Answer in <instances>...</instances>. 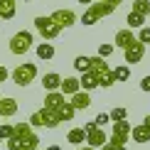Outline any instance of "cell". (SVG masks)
<instances>
[{
  "label": "cell",
  "instance_id": "cell-31",
  "mask_svg": "<svg viewBox=\"0 0 150 150\" xmlns=\"http://www.w3.org/2000/svg\"><path fill=\"white\" fill-rule=\"evenodd\" d=\"M12 130H15V126H10V123H0V138L10 140L12 138Z\"/></svg>",
  "mask_w": 150,
  "mask_h": 150
},
{
  "label": "cell",
  "instance_id": "cell-25",
  "mask_svg": "<svg viewBox=\"0 0 150 150\" xmlns=\"http://www.w3.org/2000/svg\"><path fill=\"white\" fill-rule=\"evenodd\" d=\"M113 76H116V84H121V81H128L130 79V67L128 64H121L113 69Z\"/></svg>",
  "mask_w": 150,
  "mask_h": 150
},
{
  "label": "cell",
  "instance_id": "cell-34",
  "mask_svg": "<svg viewBox=\"0 0 150 150\" xmlns=\"http://www.w3.org/2000/svg\"><path fill=\"white\" fill-rule=\"evenodd\" d=\"M101 150H126V145H116V143H108V140H106L103 145H101Z\"/></svg>",
  "mask_w": 150,
  "mask_h": 150
},
{
  "label": "cell",
  "instance_id": "cell-2",
  "mask_svg": "<svg viewBox=\"0 0 150 150\" xmlns=\"http://www.w3.org/2000/svg\"><path fill=\"white\" fill-rule=\"evenodd\" d=\"M116 8L113 5H108V3H103V0H93V3L86 8V12L81 15V25H93V22H98L101 17H108V15H113Z\"/></svg>",
  "mask_w": 150,
  "mask_h": 150
},
{
  "label": "cell",
  "instance_id": "cell-43",
  "mask_svg": "<svg viewBox=\"0 0 150 150\" xmlns=\"http://www.w3.org/2000/svg\"><path fill=\"white\" fill-rule=\"evenodd\" d=\"M0 145H3V138H0Z\"/></svg>",
  "mask_w": 150,
  "mask_h": 150
},
{
  "label": "cell",
  "instance_id": "cell-14",
  "mask_svg": "<svg viewBox=\"0 0 150 150\" xmlns=\"http://www.w3.org/2000/svg\"><path fill=\"white\" fill-rule=\"evenodd\" d=\"M54 113H57L59 123H69L71 118H74V113H76V111H74V106H71V103L64 98V101H62V103L57 106V108H54Z\"/></svg>",
  "mask_w": 150,
  "mask_h": 150
},
{
  "label": "cell",
  "instance_id": "cell-3",
  "mask_svg": "<svg viewBox=\"0 0 150 150\" xmlns=\"http://www.w3.org/2000/svg\"><path fill=\"white\" fill-rule=\"evenodd\" d=\"M32 45H35L32 32H27V30H20V32H15V35L10 37L8 49H10V54H15V57H22V54H27L30 49H32Z\"/></svg>",
  "mask_w": 150,
  "mask_h": 150
},
{
  "label": "cell",
  "instance_id": "cell-27",
  "mask_svg": "<svg viewBox=\"0 0 150 150\" xmlns=\"http://www.w3.org/2000/svg\"><path fill=\"white\" fill-rule=\"evenodd\" d=\"M116 84V76H113V69H108L106 74H101L98 76V86H103V89H108V86Z\"/></svg>",
  "mask_w": 150,
  "mask_h": 150
},
{
  "label": "cell",
  "instance_id": "cell-33",
  "mask_svg": "<svg viewBox=\"0 0 150 150\" xmlns=\"http://www.w3.org/2000/svg\"><path fill=\"white\" fill-rule=\"evenodd\" d=\"M93 123H96V126H101V128H103L106 123H111V116H108V113H98L96 118H93Z\"/></svg>",
  "mask_w": 150,
  "mask_h": 150
},
{
  "label": "cell",
  "instance_id": "cell-37",
  "mask_svg": "<svg viewBox=\"0 0 150 150\" xmlns=\"http://www.w3.org/2000/svg\"><path fill=\"white\" fill-rule=\"evenodd\" d=\"M103 3H108V5H113V8H118V5H121L123 0H103Z\"/></svg>",
  "mask_w": 150,
  "mask_h": 150
},
{
  "label": "cell",
  "instance_id": "cell-42",
  "mask_svg": "<svg viewBox=\"0 0 150 150\" xmlns=\"http://www.w3.org/2000/svg\"><path fill=\"white\" fill-rule=\"evenodd\" d=\"M22 3H32V0H22Z\"/></svg>",
  "mask_w": 150,
  "mask_h": 150
},
{
  "label": "cell",
  "instance_id": "cell-38",
  "mask_svg": "<svg viewBox=\"0 0 150 150\" xmlns=\"http://www.w3.org/2000/svg\"><path fill=\"white\" fill-rule=\"evenodd\" d=\"M79 150H96V148H91V145H84V148H81V145H79Z\"/></svg>",
  "mask_w": 150,
  "mask_h": 150
},
{
  "label": "cell",
  "instance_id": "cell-4",
  "mask_svg": "<svg viewBox=\"0 0 150 150\" xmlns=\"http://www.w3.org/2000/svg\"><path fill=\"white\" fill-rule=\"evenodd\" d=\"M30 126L32 128H57L59 126V118L54 113L52 108H47V106H42L40 111H35L32 116H30Z\"/></svg>",
  "mask_w": 150,
  "mask_h": 150
},
{
  "label": "cell",
  "instance_id": "cell-36",
  "mask_svg": "<svg viewBox=\"0 0 150 150\" xmlns=\"http://www.w3.org/2000/svg\"><path fill=\"white\" fill-rule=\"evenodd\" d=\"M140 89L145 91V93H150V76H143L140 79Z\"/></svg>",
  "mask_w": 150,
  "mask_h": 150
},
{
  "label": "cell",
  "instance_id": "cell-28",
  "mask_svg": "<svg viewBox=\"0 0 150 150\" xmlns=\"http://www.w3.org/2000/svg\"><path fill=\"white\" fill-rule=\"evenodd\" d=\"M133 10L148 17L150 15V0H133Z\"/></svg>",
  "mask_w": 150,
  "mask_h": 150
},
{
  "label": "cell",
  "instance_id": "cell-1",
  "mask_svg": "<svg viewBox=\"0 0 150 150\" xmlns=\"http://www.w3.org/2000/svg\"><path fill=\"white\" fill-rule=\"evenodd\" d=\"M37 145H40V135L35 133V128L30 123H15L12 138L8 140V150H37Z\"/></svg>",
  "mask_w": 150,
  "mask_h": 150
},
{
  "label": "cell",
  "instance_id": "cell-13",
  "mask_svg": "<svg viewBox=\"0 0 150 150\" xmlns=\"http://www.w3.org/2000/svg\"><path fill=\"white\" fill-rule=\"evenodd\" d=\"M133 42H135V32L130 27H123V30L116 32V47L118 49H126L128 45H133Z\"/></svg>",
  "mask_w": 150,
  "mask_h": 150
},
{
  "label": "cell",
  "instance_id": "cell-24",
  "mask_svg": "<svg viewBox=\"0 0 150 150\" xmlns=\"http://www.w3.org/2000/svg\"><path fill=\"white\" fill-rule=\"evenodd\" d=\"M37 57H40V59H52L54 57V45H49V42L45 40V42H42V45H37Z\"/></svg>",
  "mask_w": 150,
  "mask_h": 150
},
{
  "label": "cell",
  "instance_id": "cell-35",
  "mask_svg": "<svg viewBox=\"0 0 150 150\" xmlns=\"http://www.w3.org/2000/svg\"><path fill=\"white\" fill-rule=\"evenodd\" d=\"M8 76H10L8 67H3V64H0V84H5V81H8Z\"/></svg>",
  "mask_w": 150,
  "mask_h": 150
},
{
  "label": "cell",
  "instance_id": "cell-11",
  "mask_svg": "<svg viewBox=\"0 0 150 150\" xmlns=\"http://www.w3.org/2000/svg\"><path fill=\"white\" fill-rule=\"evenodd\" d=\"M69 103L74 106V111H86V108H89V106H91V96H89V91L79 89L76 93H71Z\"/></svg>",
  "mask_w": 150,
  "mask_h": 150
},
{
  "label": "cell",
  "instance_id": "cell-17",
  "mask_svg": "<svg viewBox=\"0 0 150 150\" xmlns=\"http://www.w3.org/2000/svg\"><path fill=\"white\" fill-rule=\"evenodd\" d=\"M59 84H62V76L57 71H49V74L42 76V89H45V91H57Z\"/></svg>",
  "mask_w": 150,
  "mask_h": 150
},
{
  "label": "cell",
  "instance_id": "cell-19",
  "mask_svg": "<svg viewBox=\"0 0 150 150\" xmlns=\"http://www.w3.org/2000/svg\"><path fill=\"white\" fill-rule=\"evenodd\" d=\"M17 0H0V17L3 20H12L15 17V12H17Z\"/></svg>",
  "mask_w": 150,
  "mask_h": 150
},
{
  "label": "cell",
  "instance_id": "cell-22",
  "mask_svg": "<svg viewBox=\"0 0 150 150\" xmlns=\"http://www.w3.org/2000/svg\"><path fill=\"white\" fill-rule=\"evenodd\" d=\"M126 25H128L130 30H140L143 25H145V15H140V12L130 10V12H128V17H126Z\"/></svg>",
  "mask_w": 150,
  "mask_h": 150
},
{
  "label": "cell",
  "instance_id": "cell-9",
  "mask_svg": "<svg viewBox=\"0 0 150 150\" xmlns=\"http://www.w3.org/2000/svg\"><path fill=\"white\" fill-rule=\"evenodd\" d=\"M123 57H126V64H138V62H143V57H145V45L135 40L133 45H128L123 49Z\"/></svg>",
  "mask_w": 150,
  "mask_h": 150
},
{
  "label": "cell",
  "instance_id": "cell-18",
  "mask_svg": "<svg viewBox=\"0 0 150 150\" xmlns=\"http://www.w3.org/2000/svg\"><path fill=\"white\" fill-rule=\"evenodd\" d=\"M81 89L79 86V79L76 76H67V79H62V84H59V91L64 93V96H71V93H76Z\"/></svg>",
  "mask_w": 150,
  "mask_h": 150
},
{
  "label": "cell",
  "instance_id": "cell-15",
  "mask_svg": "<svg viewBox=\"0 0 150 150\" xmlns=\"http://www.w3.org/2000/svg\"><path fill=\"white\" fill-rule=\"evenodd\" d=\"M17 108H20V106H17V101L12 96L0 98V116H3V118H12V116L17 113Z\"/></svg>",
  "mask_w": 150,
  "mask_h": 150
},
{
  "label": "cell",
  "instance_id": "cell-30",
  "mask_svg": "<svg viewBox=\"0 0 150 150\" xmlns=\"http://www.w3.org/2000/svg\"><path fill=\"white\" fill-rule=\"evenodd\" d=\"M135 40L143 42V45H150V27H148V25H143V27H140V32L135 35Z\"/></svg>",
  "mask_w": 150,
  "mask_h": 150
},
{
  "label": "cell",
  "instance_id": "cell-32",
  "mask_svg": "<svg viewBox=\"0 0 150 150\" xmlns=\"http://www.w3.org/2000/svg\"><path fill=\"white\" fill-rule=\"evenodd\" d=\"M111 54H113V45H98V57L108 59Z\"/></svg>",
  "mask_w": 150,
  "mask_h": 150
},
{
  "label": "cell",
  "instance_id": "cell-23",
  "mask_svg": "<svg viewBox=\"0 0 150 150\" xmlns=\"http://www.w3.org/2000/svg\"><path fill=\"white\" fill-rule=\"evenodd\" d=\"M67 140H69L71 145H81V143H86V130L84 128H71L69 133H67Z\"/></svg>",
  "mask_w": 150,
  "mask_h": 150
},
{
  "label": "cell",
  "instance_id": "cell-44",
  "mask_svg": "<svg viewBox=\"0 0 150 150\" xmlns=\"http://www.w3.org/2000/svg\"><path fill=\"white\" fill-rule=\"evenodd\" d=\"M20 150H25V148H20Z\"/></svg>",
  "mask_w": 150,
  "mask_h": 150
},
{
  "label": "cell",
  "instance_id": "cell-10",
  "mask_svg": "<svg viewBox=\"0 0 150 150\" xmlns=\"http://www.w3.org/2000/svg\"><path fill=\"white\" fill-rule=\"evenodd\" d=\"M106 140H108V135H106V130L101 126H93L89 133H86V145H91V148H96V150L101 148Z\"/></svg>",
  "mask_w": 150,
  "mask_h": 150
},
{
  "label": "cell",
  "instance_id": "cell-16",
  "mask_svg": "<svg viewBox=\"0 0 150 150\" xmlns=\"http://www.w3.org/2000/svg\"><path fill=\"white\" fill-rule=\"evenodd\" d=\"M108 69H111V67L106 64V59H103V57H98V54H96V57H91V67H89V71L96 76V81H98V76H101V74H106Z\"/></svg>",
  "mask_w": 150,
  "mask_h": 150
},
{
  "label": "cell",
  "instance_id": "cell-12",
  "mask_svg": "<svg viewBox=\"0 0 150 150\" xmlns=\"http://www.w3.org/2000/svg\"><path fill=\"white\" fill-rule=\"evenodd\" d=\"M130 140L133 143H150V126L148 123L130 126Z\"/></svg>",
  "mask_w": 150,
  "mask_h": 150
},
{
  "label": "cell",
  "instance_id": "cell-21",
  "mask_svg": "<svg viewBox=\"0 0 150 150\" xmlns=\"http://www.w3.org/2000/svg\"><path fill=\"white\" fill-rule=\"evenodd\" d=\"M64 98H67V96H64V93H62L59 89H57V91H47V96H45V106L54 111V108H57V106H59L62 101H64Z\"/></svg>",
  "mask_w": 150,
  "mask_h": 150
},
{
  "label": "cell",
  "instance_id": "cell-8",
  "mask_svg": "<svg viewBox=\"0 0 150 150\" xmlns=\"http://www.w3.org/2000/svg\"><path fill=\"white\" fill-rule=\"evenodd\" d=\"M49 17H52V20L57 22L62 30H67V27H71V25H76V12L69 10V8H59V10H54Z\"/></svg>",
  "mask_w": 150,
  "mask_h": 150
},
{
  "label": "cell",
  "instance_id": "cell-40",
  "mask_svg": "<svg viewBox=\"0 0 150 150\" xmlns=\"http://www.w3.org/2000/svg\"><path fill=\"white\" fill-rule=\"evenodd\" d=\"M47 150H62V148H59V145H49Z\"/></svg>",
  "mask_w": 150,
  "mask_h": 150
},
{
  "label": "cell",
  "instance_id": "cell-39",
  "mask_svg": "<svg viewBox=\"0 0 150 150\" xmlns=\"http://www.w3.org/2000/svg\"><path fill=\"white\" fill-rule=\"evenodd\" d=\"M79 3H81V5H91L93 0H79Z\"/></svg>",
  "mask_w": 150,
  "mask_h": 150
},
{
  "label": "cell",
  "instance_id": "cell-5",
  "mask_svg": "<svg viewBox=\"0 0 150 150\" xmlns=\"http://www.w3.org/2000/svg\"><path fill=\"white\" fill-rule=\"evenodd\" d=\"M35 30L42 35V40H47V42L57 40L59 32H62V27H59V25L54 22L49 15H37V17H35Z\"/></svg>",
  "mask_w": 150,
  "mask_h": 150
},
{
  "label": "cell",
  "instance_id": "cell-7",
  "mask_svg": "<svg viewBox=\"0 0 150 150\" xmlns=\"http://www.w3.org/2000/svg\"><path fill=\"white\" fill-rule=\"evenodd\" d=\"M128 140H130V123H128V118H123V121H113V128H111V138H108V143L126 145Z\"/></svg>",
  "mask_w": 150,
  "mask_h": 150
},
{
  "label": "cell",
  "instance_id": "cell-41",
  "mask_svg": "<svg viewBox=\"0 0 150 150\" xmlns=\"http://www.w3.org/2000/svg\"><path fill=\"white\" fill-rule=\"evenodd\" d=\"M143 123H148V126H150V113H148V116H145V121H143Z\"/></svg>",
  "mask_w": 150,
  "mask_h": 150
},
{
  "label": "cell",
  "instance_id": "cell-26",
  "mask_svg": "<svg viewBox=\"0 0 150 150\" xmlns=\"http://www.w3.org/2000/svg\"><path fill=\"white\" fill-rule=\"evenodd\" d=\"M89 67H91V57H86V54H79V57L74 59V69H76L79 74L81 71H89Z\"/></svg>",
  "mask_w": 150,
  "mask_h": 150
},
{
  "label": "cell",
  "instance_id": "cell-6",
  "mask_svg": "<svg viewBox=\"0 0 150 150\" xmlns=\"http://www.w3.org/2000/svg\"><path fill=\"white\" fill-rule=\"evenodd\" d=\"M37 79V64H30V62H25V64H20L15 71H12V81H15L17 86H30L32 81Z\"/></svg>",
  "mask_w": 150,
  "mask_h": 150
},
{
  "label": "cell",
  "instance_id": "cell-20",
  "mask_svg": "<svg viewBox=\"0 0 150 150\" xmlns=\"http://www.w3.org/2000/svg\"><path fill=\"white\" fill-rule=\"evenodd\" d=\"M79 86L84 91H93L98 86V81H96V76H93L91 71H81V76H79Z\"/></svg>",
  "mask_w": 150,
  "mask_h": 150
},
{
  "label": "cell",
  "instance_id": "cell-29",
  "mask_svg": "<svg viewBox=\"0 0 150 150\" xmlns=\"http://www.w3.org/2000/svg\"><path fill=\"white\" fill-rule=\"evenodd\" d=\"M108 116H111V121H123V118H128V111L123 108V106H116Z\"/></svg>",
  "mask_w": 150,
  "mask_h": 150
}]
</instances>
